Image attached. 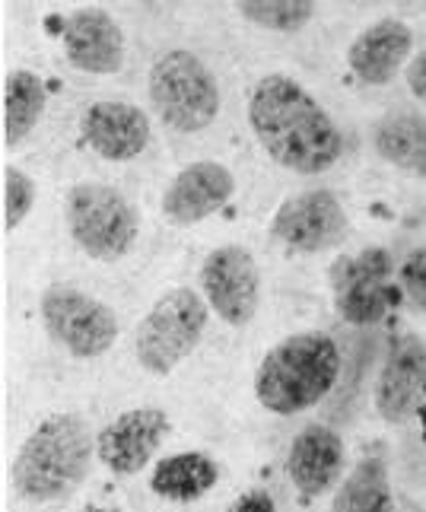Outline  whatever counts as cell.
<instances>
[{
  "label": "cell",
  "instance_id": "cb8c5ba5",
  "mask_svg": "<svg viewBox=\"0 0 426 512\" xmlns=\"http://www.w3.org/2000/svg\"><path fill=\"white\" fill-rule=\"evenodd\" d=\"M398 287L407 299V306L426 315V245H420L411 255H404L398 268Z\"/></svg>",
  "mask_w": 426,
  "mask_h": 512
},
{
  "label": "cell",
  "instance_id": "4316f807",
  "mask_svg": "<svg viewBox=\"0 0 426 512\" xmlns=\"http://www.w3.org/2000/svg\"><path fill=\"white\" fill-rule=\"evenodd\" d=\"M80 512H118V509H112V506H83Z\"/></svg>",
  "mask_w": 426,
  "mask_h": 512
},
{
  "label": "cell",
  "instance_id": "d4e9b609",
  "mask_svg": "<svg viewBox=\"0 0 426 512\" xmlns=\"http://www.w3.org/2000/svg\"><path fill=\"white\" fill-rule=\"evenodd\" d=\"M226 512H277V503L268 490H245Z\"/></svg>",
  "mask_w": 426,
  "mask_h": 512
},
{
  "label": "cell",
  "instance_id": "d6986e66",
  "mask_svg": "<svg viewBox=\"0 0 426 512\" xmlns=\"http://www.w3.org/2000/svg\"><path fill=\"white\" fill-rule=\"evenodd\" d=\"M217 478H220V471L210 455L179 452V455L159 458L153 468L150 487H153V493H159V497L169 503H194L213 490Z\"/></svg>",
  "mask_w": 426,
  "mask_h": 512
},
{
  "label": "cell",
  "instance_id": "44dd1931",
  "mask_svg": "<svg viewBox=\"0 0 426 512\" xmlns=\"http://www.w3.org/2000/svg\"><path fill=\"white\" fill-rule=\"evenodd\" d=\"M331 512H395L388 465L379 455L360 458L334 493Z\"/></svg>",
  "mask_w": 426,
  "mask_h": 512
},
{
  "label": "cell",
  "instance_id": "ba28073f",
  "mask_svg": "<svg viewBox=\"0 0 426 512\" xmlns=\"http://www.w3.org/2000/svg\"><path fill=\"white\" fill-rule=\"evenodd\" d=\"M395 264L382 245H369L357 255H341L331 264V293L334 309L350 325H379L388 306H392V284Z\"/></svg>",
  "mask_w": 426,
  "mask_h": 512
},
{
  "label": "cell",
  "instance_id": "3957f363",
  "mask_svg": "<svg viewBox=\"0 0 426 512\" xmlns=\"http://www.w3.org/2000/svg\"><path fill=\"white\" fill-rule=\"evenodd\" d=\"M341 376V350L325 331L290 334L274 344L255 373V398L264 411L293 417L315 408Z\"/></svg>",
  "mask_w": 426,
  "mask_h": 512
},
{
  "label": "cell",
  "instance_id": "2e32d148",
  "mask_svg": "<svg viewBox=\"0 0 426 512\" xmlns=\"http://www.w3.org/2000/svg\"><path fill=\"white\" fill-rule=\"evenodd\" d=\"M344 462H347V449L341 433L325 427V423H309V427H303L293 436L287 452L290 484L303 500L325 497L341 481Z\"/></svg>",
  "mask_w": 426,
  "mask_h": 512
},
{
  "label": "cell",
  "instance_id": "9a60e30c",
  "mask_svg": "<svg viewBox=\"0 0 426 512\" xmlns=\"http://www.w3.org/2000/svg\"><path fill=\"white\" fill-rule=\"evenodd\" d=\"M236 194V179L223 163L198 160L188 163L163 194V214L175 226H194L229 204Z\"/></svg>",
  "mask_w": 426,
  "mask_h": 512
},
{
  "label": "cell",
  "instance_id": "ffe728a7",
  "mask_svg": "<svg viewBox=\"0 0 426 512\" xmlns=\"http://www.w3.org/2000/svg\"><path fill=\"white\" fill-rule=\"evenodd\" d=\"M48 90L32 70H10L4 80V147L16 150L42 121Z\"/></svg>",
  "mask_w": 426,
  "mask_h": 512
},
{
  "label": "cell",
  "instance_id": "7a4b0ae2",
  "mask_svg": "<svg viewBox=\"0 0 426 512\" xmlns=\"http://www.w3.org/2000/svg\"><path fill=\"white\" fill-rule=\"evenodd\" d=\"M96 436L77 414H51L35 427L13 458V487L29 503H58L90 474Z\"/></svg>",
  "mask_w": 426,
  "mask_h": 512
},
{
  "label": "cell",
  "instance_id": "7c38bea8",
  "mask_svg": "<svg viewBox=\"0 0 426 512\" xmlns=\"http://www.w3.org/2000/svg\"><path fill=\"white\" fill-rule=\"evenodd\" d=\"M376 411L385 423H404L426 401V344L417 334H398L376 379Z\"/></svg>",
  "mask_w": 426,
  "mask_h": 512
},
{
  "label": "cell",
  "instance_id": "e0dca14e",
  "mask_svg": "<svg viewBox=\"0 0 426 512\" xmlns=\"http://www.w3.org/2000/svg\"><path fill=\"white\" fill-rule=\"evenodd\" d=\"M414 55V32L404 20L385 16L366 26L347 48V67L363 86L392 83Z\"/></svg>",
  "mask_w": 426,
  "mask_h": 512
},
{
  "label": "cell",
  "instance_id": "603a6c76",
  "mask_svg": "<svg viewBox=\"0 0 426 512\" xmlns=\"http://www.w3.org/2000/svg\"><path fill=\"white\" fill-rule=\"evenodd\" d=\"M35 207V182L23 169H4V233H13Z\"/></svg>",
  "mask_w": 426,
  "mask_h": 512
},
{
  "label": "cell",
  "instance_id": "277c9868",
  "mask_svg": "<svg viewBox=\"0 0 426 512\" xmlns=\"http://www.w3.org/2000/svg\"><path fill=\"white\" fill-rule=\"evenodd\" d=\"M150 102L166 128L198 134L220 115V86L194 51L172 48L150 67Z\"/></svg>",
  "mask_w": 426,
  "mask_h": 512
},
{
  "label": "cell",
  "instance_id": "9c48e42d",
  "mask_svg": "<svg viewBox=\"0 0 426 512\" xmlns=\"http://www.w3.org/2000/svg\"><path fill=\"white\" fill-rule=\"evenodd\" d=\"M201 290L220 322L242 328L255 319L261 303V271L242 245H220L201 264Z\"/></svg>",
  "mask_w": 426,
  "mask_h": 512
},
{
  "label": "cell",
  "instance_id": "ac0fdd59",
  "mask_svg": "<svg viewBox=\"0 0 426 512\" xmlns=\"http://www.w3.org/2000/svg\"><path fill=\"white\" fill-rule=\"evenodd\" d=\"M372 147L388 166L426 182V115L395 112L372 128Z\"/></svg>",
  "mask_w": 426,
  "mask_h": 512
},
{
  "label": "cell",
  "instance_id": "484cf974",
  "mask_svg": "<svg viewBox=\"0 0 426 512\" xmlns=\"http://www.w3.org/2000/svg\"><path fill=\"white\" fill-rule=\"evenodd\" d=\"M404 77H407V86H411V93H414L420 102H426V48L417 51V55H414L411 61H407Z\"/></svg>",
  "mask_w": 426,
  "mask_h": 512
},
{
  "label": "cell",
  "instance_id": "52a82bcc",
  "mask_svg": "<svg viewBox=\"0 0 426 512\" xmlns=\"http://www.w3.org/2000/svg\"><path fill=\"white\" fill-rule=\"evenodd\" d=\"M42 322L51 341L77 360H96L118 341L115 312L77 287H48L42 293Z\"/></svg>",
  "mask_w": 426,
  "mask_h": 512
},
{
  "label": "cell",
  "instance_id": "4fadbf2b",
  "mask_svg": "<svg viewBox=\"0 0 426 512\" xmlns=\"http://www.w3.org/2000/svg\"><path fill=\"white\" fill-rule=\"evenodd\" d=\"M64 58L74 70L93 77L118 74L124 64V32L118 20L102 7L74 10L61 23Z\"/></svg>",
  "mask_w": 426,
  "mask_h": 512
},
{
  "label": "cell",
  "instance_id": "8992f818",
  "mask_svg": "<svg viewBox=\"0 0 426 512\" xmlns=\"http://www.w3.org/2000/svg\"><path fill=\"white\" fill-rule=\"evenodd\" d=\"M64 217H67L70 239L93 261L124 258L134 249L140 233L134 204L121 191L99 182H80L70 188Z\"/></svg>",
  "mask_w": 426,
  "mask_h": 512
},
{
  "label": "cell",
  "instance_id": "6da1fadb",
  "mask_svg": "<svg viewBox=\"0 0 426 512\" xmlns=\"http://www.w3.org/2000/svg\"><path fill=\"white\" fill-rule=\"evenodd\" d=\"M248 125L261 150L296 175H322L344 153L337 121L303 83L268 74L248 96Z\"/></svg>",
  "mask_w": 426,
  "mask_h": 512
},
{
  "label": "cell",
  "instance_id": "8fae6325",
  "mask_svg": "<svg viewBox=\"0 0 426 512\" xmlns=\"http://www.w3.org/2000/svg\"><path fill=\"white\" fill-rule=\"evenodd\" d=\"M169 427L172 423L163 408L144 404V408L124 411L96 436L99 462L118 478H134L137 471H144L156 458L159 446L169 436Z\"/></svg>",
  "mask_w": 426,
  "mask_h": 512
},
{
  "label": "cell",
  "instance_id": "5b68a950",
  "mask_svg": "<svg viewBox=\"0 0 426 512\" xmlns=\"http://www.w3.org/2000/svg\"><path fill=\"white\" fill-rule=\"evenodd\" d=\"M210 322L207 299L188 287H175L153 303L134 331V357L153 376H169L201 344Z\"/></svg>",
  "mask_w": 426,
  "mask_h": 512
},
{
  "label": "cell",
  "instance_id": "83f0119b",
  "mask_svg": "<svg viewBox=\"0 0 426 512\" xmlns=\"http://www.w3.org/2000/svg\"><path fill=\"white\" fill-rule=\"evenodd\" d=\"M423 4H426V0H423Z\"/></svg>",
  "mask_w": 426,
  "mask_h": 512
},
{
  "label": "cell",
  "instance_id": "7402d4cb",
  "mask_svg": "<svg viewBox=\"0 0 426 512\" xmlns=\"http://www.w3.org/2000/svg\"><path fill=\"white\" fill-rule=\"evenodd\" d=\"M248 23L268 32H299L312 23L315 0H233Z\"/></svg>",
  "mask_w": 426,
  "mask_h": 512
},
{
  "label": "cell",
  "instance_id": "30bf717a",
  "mask_svg": "<svg viewBox=\"0 0 426 512\" xmlns=\"http://www.w3.org/2000/svg\"><path fill=\"white\" fill-rule=\"evenodd\" d=\"M271 233L293 252L315 255L337 249L350 233V217L334 191L318 188L283 201L271 220Z\"/></svg>",
  "mask_w": 426,
  "mask_h": 512
},
{
  "label": "cell",
  "instance_id": "5bb4252c",
  "mask_svg": "<svg viewBox=\"0 0 426 512\" xmlns=\"http://www.w3.org/2000/svg\"><path fill=\"white\" fill-rule=\"evenodd\" d=\"M80 140L109 163H131L150 144V118L131 102L102 99L80 115Z\"/></svg>",
  "mask_w": 426,
  "mask_h": 512
}]
</instances>
